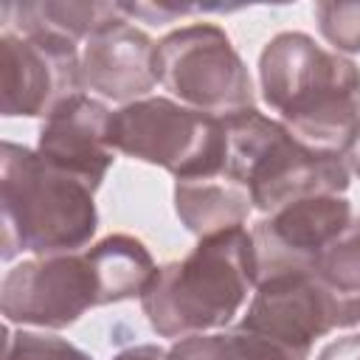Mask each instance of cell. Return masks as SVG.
<instances>
[{"instance_id":"6da1fadb","label":"cell","mask_w":360,"mask_h":360,"mask_svg":"<svg viewBox=\"0 0 360 360\" xmlns=\"http://www.w3.org/2000/svg\"><path fill=\"white\" fill-rule=\"evenodd\" d=\"M259 87L301 143L346 158L360 129V68L352 59L309 34L281 31L259 56Z\"/></svg>"},{"instance_id":"7a4b0ae2","label":"cell","mask_w":360,"mask_h":360,"mask_svg":"<svg viewBox=\"0 0 360 360\" xmlns=\"http://www.w3.org/2000/svg\"><path fill=\"white\" fill-rule=\"evenodd\" d=\"M256 281L253 236L231 228L202 236L188 256L163 264L141 295V307L160 338L202 335L228 326Z\"/></svg>"},{"instance_id":"3957f363","label":"cell","mask_w":360,"mask_h":360,"mask_svg":"<svg viewBox=\"0 0 360 360\" xmlns=\"http://www.w3.org/2000/svg\"><path fill=\"white\" fill-rule=\"evenodd\" d=\"M0 208L3 262L20 253H76L98 228L93 188L14 141L0 149Z\"/></svg>"},{"instance_id":"277c9868","label":"cell","mask_w":360,"mask_h":360,"mask_svg":"<svg viewBox=\"0 0 360 360\" xmlns=\"http://www.w3.org/2000/svg\"><path fill=\"white\" fill-rule=\"evenodd\" d=\"M222 174L239 183L253 208L273 214L290 202L343 194L349 188L346 158L323 155L301 143L281 121L256 107L225 115Z\"/></svg>"},{"instance_id":"5b68a950","label":"cell","mask_w":360,"mask_h":360,"mask_svg":"<svg viewBox=\"0 0 360 360\" xmlns=\"http://www.w3.org/2000/svg\"><path fill=\"white\" fill-rule=\"evenodd\" d=\"M110 143L115 152L166 169L174 180L219 174L225 163L222 118L163 96H146L112 110Z\"/></svg>"},{"instance_id":"8992f818","label":"cell","mask_w":360,"mask_h":360,"mask_svg":"<svg viewBox=\"0 0 360 360\" xmlns=\"http://www.w3.org/2000/svg\"><path fill=\"white\" fill-rule=\"evenodd\" d=\"M158 82L180 104L217 118L253 107L250 73L214 22L183 25L158 42Z\"/></svg>"},{"instance_id":"52a82bcc","label":"cell","mask_w":360,"mask_h":360,"mask_svg":"<svg viewBox=\"0 0 360 360\" xmlns=\"http://www.w3.org/2000/svg\"><path fill=\"white\" fill-rule=\"evenodd\" d=\"M0 112L6 118H48L82 90L79 45L45 25L14 22L0 34Z\"/></svg>"},{"instance_id":"ba28073f","label":"cell","mask_w":360,"mask_h":360,"mask_svg":"<svg viewBox=\"0 0 360 360\" xmlns=\"http://www.w3.org/2000/svg\"><path fill=\"white\" fill-rule=\"evenodd\" d=\"M93 307H101V287L87 250L25 259L0 284V309L8 323L65 329Z\"/></svg>"},{"instance_id":"9c48e42d","label":"cell","mask_w":360,"mask_h":360,"mask_svg":"<svg viewBox=\"0 0 360 360\" xmlns=\"http://www.w3.org/2000/svg\"><path fill=\"white\" fill-rule=\"evenodd\" d=\"M239 326L270 340L290 360H307L318 338L340 329V318L332 295L312 273L281 270L256 281Z\"/></svg>"},{"instance_id":"30bf717a","label":"cell","mask_w":360,"mask_h":360,"mask_svg":"<svg viewBox=\"0 0 360 360\" xmlns=\"http://www.w3.org/2000/svg\"><path fill=\"white\" fill-rule=\"evenodd\" d=\"M354 219L343 194H323L290 202L250 231L259 278L281 270H309L312 259Z\"/></svg>"},{"instance_id":"8fae6325","label":"cell","mask_w":360,"mask_h":360,"mask_svg":"<svg viewBox=\"0 0 360 360\" xmlns=\"http://www.w3.org/2000/svg\"><path fill=\"white\" fill-rule=\"evenodd\" d=\"M110 115L98 98L76 93L42 121L37 152L96 191L115 155L110 143Z\"/></svg>"},{"instance_id":"7c38bea8","label":"cell","mask_w":360,"mask_h":360,"mask_svg":"<svg viewBox=\"0 0 360 360\" xmlns=\"http://www.w3.org/2000/svg\"><path fill=\"white\" fill-rule=\"evenodd\" d=\"M158 84V45L124 14L96 31L82 51V90L110 101L146 98Z\"/></svg>"},{"instance_id":"4fadbf2b","label":"cell","mask_w":360,"mask_h":360,"mask_svg":"<svg viewBox=\"0 0 360 360\" xmlns=\"http://www.w3.org/2000/svg\"><path fill=\"white\" fill-rule=\"evenodd\" d=\"M253 202L248 191L228 174H205L174 180V211L186 231L194 236H211L231 228H242Z\"/></svg>"},{"instance_id":"5bb4252c","label":"cell","mask_w":360,"mask_h":360,"mask_svg":"<svg viewBox=\"0 0 360 360\" xmlns=\"http://www.w3.org/2000/svg\"><path fill=\"white\" fill-rule=\"evenodd\" d=\"M93 270L101 287V307L129 298H141L158 276V264L149 248L129 233H110L87 248Z\"/></svg>"},{"instance_id":"9a60e30c","label":"cell","mask_w":360,"mask_h":360,"mask_svg":"<svg viewBox=\"0 0 360 360\" xmlns=\"http://www.w3.org/2000/svg\"><path fill=\"white\" fill-rule=\"evenodd\" d=\"M315 281L332 295L340 329L360 323V217H354L309 264Z\"/></svg>"},{"instance_id":"2e32d148","label":"cell","mask_w":360,"mask_h":360,"mask_svg":"<svg viewBox=\"0 0 360 360\" xmlns=\"http://www.w3.org/2000/svg\"><path fill=\"white\" fill-rule=\"evenodd\" d=\"M0 14H3V25L37 22V25H45L51 31L70 37L73 42H79V39L87 42L96 31H101L115 17H121V8H118V3H56V0H45V3H11V6H3Z\"/></svg>"},{"instance_id":"e0dca14e","label":"cell","mask_w":360,"mask_h":360,"mask_svg":"<svg viewBox=\"0 0 360 360\" xmlns=\"http://www.w3.org/2000/svg\"><path fill=\"white\" fill-rule=\"evenodd\" d=\"M169 360H290L270 340L233 326L225 332H202L180 338L169 349Z\"/></svg>"},{"instance_id":"ac0fdd59","label":"cell","mask_w":360,"mask_h":360,"mask_svg":"<svg viewBox=\"0 0 360 360\" xmlns=\"http://www.w3.org/2000/svg\"><path fill=\"white\" fill-rule=\"evenodd\" d=\"M3 360H93L84 349L73 346L65 338L45 332H11L6 329V352Z\"/></svg>"},{"instance_id":"d6986e66","label":"cell","mask_w":360,"mask_h":360,"mask_svg":"<svg viewBox=\"0 0 360 360\" xmlns=\"http://www.w3.org/2000/svg\"><path fill=\"white\" fill-rule=\"evenodd\" d=\"M315 20L321 37L338 53L360 51V3H318Z\"/></svg>"},{"instance_id":"ffe728a7","label":"cell","mask_w":360,"mask_h":360,"mask_svg":"<svg viewBox=\"0 0 360 360\" xmlns=\"http://www.w3.org/2000/svg\"><path fill=\"white\" fill-rule=\"evenodd\" d=\"M124 17H143L146 22H166L183 14H191L194 6H174V3H118Z\"/></svg>"},{"instance_id":"44dd1931","label":"cell","mask_w":360,"mask_h":360,"mask_svg":"<svg viewBox=\"0 0 360 360\" xmlns=\"http://www.w3.org/2000/svg\"><path fill=\"white\" fill-rule=\"evenodd\" d=\"M318 360H360V332L326 343L321 349Z\"/></svg>"},{"instance_id":"7402d4cb","label":"cell","mask_w":360,"mask_h":360,"mask_svg":"<svg viewBox=\"0 0 360 360\" xmlns=\"http://www.w3.org/2000/svg\"><path fill=\"white\" fill-rule=\"evenodd\" d=\"M112 360H169V349H160L155 343H138L118 352Z\"/></svg>"},{"instance_id":"603a6c76","label":"cell","mask_w":360,"mask_h":360,"mask_svg":"<svg viewBox=\"0 0 360 360\" xmlns=\"http://www.w3.org/2000/svg\"><path fill=\"white\" fill-rule=\"evenodd\" d=\"M346 166H349V172H354L360 177V129H357V135H354V141L346 152Z\"/></svg>"}]
</instances>
